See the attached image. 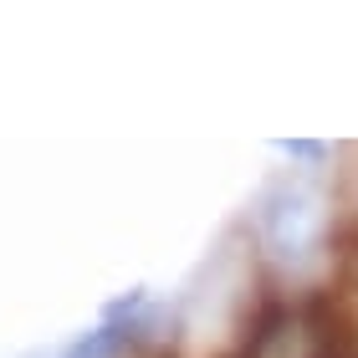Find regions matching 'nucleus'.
Segmentation results:
<instances>
[{
	"label": "nucleus",
	"instance_id": "f257e3e1",
	"mask_svg": "<svg viewBox=\"0 0 358 358\" xmlns=\"http://www.w3.org/2000/svg\"><path fill=\"white\" fill-rule=\"evenodd\" d=\"M256 236H262L266 256L282 266L302 271L313 266L322 246H328V200L307 179H276L256 200Z\"/></svg>",
	"mask_w": 358,
	"mask_h": 358
},
{
	"label": "nucleus",
	"instance_id": "f03ea898",
	"mask_svg": "<svg viewBox=\"0 0 358 358\" xmlns=\"http://www.w3.org/2000/svg\"><path fill=\"white\" fill-rule=\"evenodd\" d=\"M322 348V322L313 313H292V307H276L262 317V328L251 333L246 358H317Z\"/></svg>",
	"mask_w": 358,
	"mask_h": 358
},
{
	"label": "nucleus",
	"instance_id": "7ed1b4c3",
	"mask_svg": "<svg viewBox=\"0 0 358 358\" xmlns=\"http://www.w3.org/2000/svg\"><path fill=\"white\" fill-rule=\"evenodd\" d=\"M276 149H282L287 159H297V164H322V159H328V149L313 143V138H282Z\"/></svg>",
	"mask_w": 358,
	"mask_h": 358
},
{
	"label": "nucleus",
	"instance_id": "20e7f679",
	"mask_svg": "<svg viewBox=\"0 0 358 358\" xmlns=\"http://www.w3.org/2000/svg\"><path fill=\"white\" fill-rule=\"evenodd\" d=\"M348 262H353V271H358V246H353V251H348Z\"/></svg>",
	"mask_w": 358,
	"mask_h": 358
},
{
	"label": "nucleus",
	"instance_id": "39448f33",
	"mask_svg": "<svg viewBox=\"0 0 358 358\" xmlns=\"http://www.w3.org/2000/svg\"><path fill=\"white\" fill-rule=\"evenodd\" d=\"M333 358H348V353H333Z\"/></svg>",
	"mask_w": 358,
	"mask_h": 358
}]
</instances>
